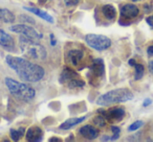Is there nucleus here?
Here are the masks:
<instances>
[{
  "instance_id": "obj_1",
  "label": "nucleus",
  "mask_w": 153,
  "mask_h": 142,
  "mask_svg": "<svg viewBox=\"0 0 153 142\" xmlns=\"http://www.w3.org/2000/svg\"><path fill=\"white\" fill-rule=\"evenodd\" d=\"M5 61L12 69L15 70V72L22 81L35 83L42 79L45 74L44 69L40 65L32 63L23 57L7 55L5 57Z\"/></svg>"
},
{
  "instance_id": "obj_2",
  "label": "nucleus",
  "mask_w": 153,
  "mask_h": 142,
  "mask_svg": "<svg viewBox=\"0 0 153 142\" xmlns=\"http://www.w3.org/2000/svg\"><path fill=\"white\" fill-rule=\"evenodd\" d=\"M19 46L22 53L30 60H34V61H43L47 57L46 49L42 45L37 43L35 40L28 39L24 36L20 37Z\"/></svg>"
},
{
  "instance_id": "obj_3",
  "label": "nucleus",
  "mask_w": 153,
  "mask_h": 142,
  "mask_svg": "<svg viewBox=\"0 0 153 142\" xmlns=\"http://www.w3.org/2000/svg\"><path fill=\"white\" fill-rule=\"evenodd\" d=\"M5 85L9 91L18 99L23 102H30L35 98L36 91L26 84L17 82L11 77H5Z\"/></svg>"
},
{
  "instance_id": "obj_4",
  "label": "nucleus",
  "mask_w": 153,
  "mask_h": 142,
  "mask_svg": "<svg viewBox=\"0 0 153 142\" xmlns=\"http://www.w3.org/2000/svg\"><path fill=\"white\" fill-rule=\"evenodd\" d=\"M133 98V94L127 88H120L114 89L107 93L101 95L97 99V104L99 106H109L111 104H119V102H129Z\"/></svg>"
},
{
  "instance_id": "obj_5",
  "label": "nucleus",
  "mask_w": 153,
  "mask_h": 142,
  "mask_svg": "<svg viewBox=\"0 0 153 142\" xmlns=\"http://www.w3.org/2000/svg\"><path fill=\"white\" fill-rule=\"evenodd\" d=\"M85 41L91 48L99 51L106 50L111 46V40L108 37L103 36V35H87L85 37Z\"/></svg>"
},
{
  "instance_id": "obj_6",
  "label": "nucleus",
  "mask_w": 153,
  "mask_h": 142,
  "mask_svg": "<svg viewBox=\"0 0 153 142\" xmlns=\"http://www.w3.org/2000/svg\"><path fill=\"white\" fill-rule=\"evenodd\" d=\"M10 30L15 34H19L22 36L26 37L28 39H32L35 41H39L43 38V35L41 32H39L38 30H36L35 28L30 27V26L26 25V24H16L10 27Z\"/></svg>"
},
{
  "instance_id": "obj_7",
  "label": "nucleus",
  "mask_w": 153,
  "mask_h": 142,
  "mask_svg": "<svg viewBox=\"0 0 153 142\" xmlns=\"http://www.w3.org/2000/svg\"><path fill=\"white\" fill-rule=\"evenodd\" d=\"M104 117L109 121V122H113V121H121L122 119L125 117V111L122 108H113L111 110L105 112L104 111Z\"/></svg>"
},
{
  "instance_id": "obj_8",
  "label": "nucleus",
  "mask_w": 153,
  "mask_h": 142,
  "mask_svg": "<svg viewBox=\"0 0 153 142\" xmlns=\"http://www.w3.org/2000/svg\"><path fill=\"white\" fill-rule=\"evenodd\" d=\"M25 138L30 142H38L43 139V131L39 127H32L27 129Z\"/></svg>"
},
{
  "instance_id": "obj_9",
  "label": "nucleus",
  "mask_w": 153,
  "mask_h": 142,
  "mask_svg": "<svg viewBox=\"0 0 153 142\" xmlns=\"http://www.w3.org/2000/svg\"><path fill=\"white\" fill-rule=\"evenodd\" d=\"M140 14V10L134 4H125L121 9V16L125 19L135 18Z\"/></svg>"
},
{
  "instance_id": "obj_10",
  "label": "nucleus",
  "mask_w": 153,
  "mask_h": 142,
  "mask_svg": "<svg viewBox=\"0 0 153 142\" xmlns=\"http://www.w3.org/2000/svg\"><path fill=\"white\" fill-rule=\"evenodd\" d=\"M90 71L94 73V75L98 77H103L105 72V66H104V62L102 59H96L92 61V64L90 66Z\"/></svg>"
},
{
  "instance_id": "obj_11",
  "label": "nucleus",
  "mask_w": 153,
  "mask_h": 142,
  "mask_svg": "<svg viewBox=\"0 0 153 142\" xmlns=\"http://www.w3.org/2000/svg\"><path fill=\"white\" fill-rule=\"evenodd\" d=\"M80 134L81 136H83L84 138L89 140H94L96 139L97 137L99 136V129H97L96 127H94L92 125H85V127H82L80 129Z\"/></svg>"
},
{
  "instance_id": "obj_12",
  "label": "nucleus",
  "mask_w": 153,
  "mask_h": 142,
  "mask_svg": "<svg viewBox=\"0 0 153 142\" xmlns=\"http://www.w3.org/2000/svg\"><path fill=\"white\" fill-rule=\"evenodd\" d=\"M79 75L78 73L74 71V70L70 69V68H65V69L62 71L61 75H60V79H59V82L63 85L67 84L68 82H70L71 79H78Z\"/></svg>"
},
{
  "instance_id": "obj_13",
  "label": "nucleus",
  "mask_w": 153,
  "mask_h": 142,
  "mask_svg": "<svg viewBox=\"0 0 153 142\" xmlns=\"http://www.w3.org/2000/svg\"><path fill=\"white\" fill-rule=\"evenodd\" d=\"M84 57V51L80 50V49H74V50H70L68 52L67 59L72 65L76 66L80 62L83 60Z\"/></svg>"
},
{
  "instance_id": "obj_14",
  "label": "nucleus",
  "mask_w": 153,
  "mask_h": 142,
  "mask_svg": "<svg viewBox=\"0 0 153 142\" xmlns=\"http://www.w3.org/2000/svg\"><path fill=\"white\" fill-rule=\"evenodd\" d=\"M0 45L7 49H12L14 47L13 38L2 29H0Z\"/></svg>"
},
{
  "instance_id": "obj_15",
  "label": "nucleus",
  "mask_w": 153,
  "mask_h": 142,
  "mask_svg": "<svg viewBox=\"0 0 153 142\" xmlns=\"http://www.w3.org/2000/svg\"><path fill=\"white\" fill-rule=\"evenodd\" d=\"M24 10H25V11H27V12H32L33 14L37 15L38 17H40L41 19L47 21L48 23H53V22H55V21H53V18L51 17V15H48L46 12L41 11V10L37 9V7H24Z\"/></svg>"
},
{
  "instance_id": "obj_16",
  "label": "nucleus",
  "mask_w": 153,
  "mask_h": 142,
  "mask_svg": "<svg viewBox=\"0 0 153 142\" xmlns=\"http://www.w3.org/2000/svg\"><path fill=\"white\" fill-rule=\"evenodd\" d=\"M0 21L4 23H13L15 21V15L10 10L0 9Z\"/></svg>"
},
{
  "instance_id": "obj_17",
  "label": "nucleus",
  "mask_w": 153,
  "mask_h": 142,
  "mask_svg": "<svg viewBox=\"0 0 153 142\" xmlns=\"http://www.w3.org/2000/svg\"><path fill=\"white\" fill-rule=\"evenodd\" d=\"M86 117H80V118H70V119H67L66 121H64L63 123H61L59 127V129H68L70 127H74V125L79 124L81 123L83 120H85Z\"/></svg>"
},
{
  "instance_id": "obj_18",
  "label": "nucleus",
  "mask_w": 153,
  "mask_h": 142,
  "mask_svg": "<svg viewBox=\"0 0 153 142\" xmlns=\"http://www.w3.org/2000/svg\"><path fill=\"white\" fill-rule=\"evenodd\" d=\"M102 13H103V15L106 17V19H108V20H113L117 17V10L111 4L104 5V7H102Z\"/></svg>"
},
{
  "instance_id": "obj_19",
  "label": "nucleus",
  "mask_w": 153,
  "mask_h": 142,
  "mask_svg": "<svg viewBox=\"0 0 153 142\" xmlns=\"http://www.w3.org/2000/svg\"><path fill=\"white\" fill-rule=\"evenodd\" d=\"M24 134H25V129H24V127H19L18 129H11V137L14 141L20 140V138H21L22 136H24Z\"/></svg>"
},
{
  "instance_id": "obj_20",
  "label": "nucleus",
  "mask_w": 153,
  "mask_h": 142,
  "mask_svg": "<svg viewBox=\"0 0 153 142\" xmlns=\"http://www.w3.org/2000/svg\"><path fill=\"white\" fill-rule=\"evenodd\" d=\"M66 85H67V87L69 88V89H74V88H83L84 86H85V83L78 77V79H71L70 82H68Z\"/></svg>"
},
{
  "instance_id": "obj_21",
  "label": "nucleus",
  "mask_w": 153,
  "mask_h": 142,
  "mask_svg": "<svg viewBox=\"0 0 153 142\" xmlns=\"http://www.w3.org/2000/svg\"><path fill=\"white\" fill-rule=\"evenodd\" d=\"M134 68H135L134 79H135L136 81H138V79H140L143 77H144V72H145L144 65H142V64H135V65H134Z\"/></svg>"
},
{
  "instance_id": "obj_22",
  "label": "nucleus",
  "mask_w": 153,
  "mask_h": 142,
  "mask_svg": "<svg viewBox=\"0 0 153 142\" xmlns=\"http://www.w3.org/2000/svg\"><path fill=\"white\" fill-rule=\"evenodd\" d=\"M106 118H105L104 116H102V115H100V116H97L96 118L94 119V124H97L99 127H105V124H106Z\"/></svg>"
},
{
  "instance_id": "obj_23",
  "label": "nucleus",
  "mask_w": 153,
  "mask_h": 142,
  "mask_svg": "<svg viewBox=\"0 0 153 142\" xmlns=\"http://www.w3.org/2000/svg\"><path fill=\"white\" fill-rule=\"evenodd\" d=\"M144 125V122L142 120H136L135 122H133L129 127H128V131L129 132H134V131H137L140 127H142Z\"/></svg>"
},
{
  "instance_id": "obj_24",
  "label": "nucleus",
  "mask_w": 153,
  "mask_h": 142,
  "mask_svg": "<svg viewBox=\"0 0 153 142\" xmlns=\"http://www.w3.org/2000/svg\"><path fill=\"white\" fill-rule=\"evenodd\" d=\"M111 129H112L113 135H112V137L110 138V141H112V140H117V138L120 137V133H121V129H120L119 127H111Z\"/></svg>"
},
{
  "instance_id": "obj_25",
  "label": "nucleus",
  "mask_w": 153,
  "mask_h": 142,
  "mask_svg": "<svg viewBox=\"0 0 153 142\" xmlns=\"http://www.w3.org/2000/svg\"><path fill=\"white\" fill-rule=\"evenodd\" d=\"M19 19H24V20H22V22H26V23H30V24H35V20L33 19V18L28 17V16L20 15L19 16Z\"/></svg>"
},
{
  "instance_id": "obj_26",
  "label": "nucleus",
  "mask_w": 153,
  "mask_h": 142,
  "mask_svg": "<svg viewBox=\"0 0 153 142\" xmlns=\"http://www.w3.org/2000/svg\"><path fill=\"white\" fill-rule=\"evenodd\" d=\"M64 1H65V4L67 5V7H70V5L78 4V2H79L80 0H64Z\"/></svg>"
},
{
  "instance_id": "obj_27",
  "label": "nucleus",
  "mask_w": 153,
  "mask_h": 142,
  "mask_svg": "<svg viewBox=\"0 0 153 142\" xmlns=\"http://www.w3.org/2000/svg\"><path fill=\"white\" fill-rule=\"evenodd\" d=\"M152 104V100L150 99V98H146V99L144 100V102H143V106L144 107H148L149 104Z\"/></svg>"
},
{
  "instance_id": "obj_28",
  "label": "nucleus",
  "mask_w": 153,
  "mask_h": 142,
  "mask_svg": "<svg viewBox=\"0 0 153 142\" xmlns=\"http://www.w3.org/2000/svg\"><path fill=\"white\" fill-rule=\"evenodd\" d=\"M147 23L153 28V16H150V17L147 18Z\"/></svg>"
},
{
  "instance_id": "obj_29",
  "label": "nucleus",
  "mask_w": 153,
  "mask_h": 142,
  "mask_svg": "<svg viewBox=\"0 0 153 142\" xmlns=\"http://www.w3.org/2000/svg\"><path fill=\"white\" fill-rule=\"evenodd\" d=\"M147 53H148L149 57L153 55V45H151V46L148 47V49H147Z\"/></svg>"
},
{
  "instance_id": "obj_30",
  "label": "nucleus",
  "mask_w": 153,
  "mask_h": 142,
  "mask_svg": "<svg viewBox=\"0 0 153 142\" xmlns=\"http://www.w3.org/2000/svg\"><path fill=\"white\" fill-rule=\"evenodd\" d=\"M51 44L53 45V46H55V45L57 44V41H56V39H55V36H53V34L51 35Z\"/></svg>"
},
{
  "instance_id": "obj_31",
  "label": "nucleus",
  "mask_w": 153,
  "mask_h": 142,
  "mask_svg": "<svg viewBox=\"0 0 153 142\" xmlns=\"http://www.w3.org/2000/svg\"><path fill=\"white\" fill-rule=\"evenodd\" d=\"M148 67H149V71H150V73H152V74H153V61L149 62Z\"/></svg>"
},
{
  "instance_id": "obj_32",
  "label": "nucleus",
  "mask_w": 153,
  "mask_h": 142,
  "mask_svg": "<svg viewBox=\"0 0 153 142\" xmlns=\"http://www.w3.org/2000/svg\"><path fill=\"white\" fill-rule=\"evenodd\" d=\"M49 141H51V142H56V141L60 142L61 140H60L59 138H51V139H49Z\"/></svg>"
},
{
  "instance_id": "obj_33",
  "label": "nucleus",
  "mask_w": 153,
  "mask_h": 142,
  "mask_svg": "<svg viewBox=\"0 0 153 142\" xmlns=\"http://www.w3.org/2000/svg\"><path fill=\"white\" fill-rule=\"evenodd\" d=\"M135 61H134V60H130V61H129V65H131V66H134V65H135Z\"/></svg>"
},
{
  "instance_id": "obj_34",
  "label": "nucleus",
  "mask_w": 153,
  "mask_h": 142,
  "mask_svg": "<svg viewBox=\"0 0 153 142\" xmlns=\"http://www.w3.org/2000/svg\"><path fill=\"white\" fill-rule=\"evenodd\" d=\"M131 1H133V2H137V1H140V0H131Z\"/></svg>"
}]
</instances>
